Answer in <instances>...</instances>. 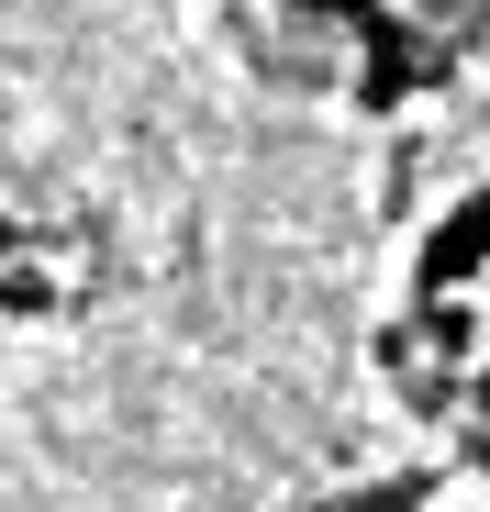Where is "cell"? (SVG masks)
Masks as SVG:
<instances>
[{
    "mask_svg": "<svg viewBox=\"0 0 490 512\" xmlns=\"http://www.w3.org/2000/svg\"><path fill=\"white\" fill-rule=\"evenodd\" d=\"M290 12L335 23L346 45H368V56H390V67H435V56H457L468 34H490V0H290Z\"/></svg>",
    "mask_w": 490,
    "mask_h": 512,
    "instance_id": "obj_1",
    "label": "cell"
}]
</instances>
